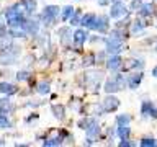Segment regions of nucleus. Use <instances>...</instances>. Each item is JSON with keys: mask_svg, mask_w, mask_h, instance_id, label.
Wrapping results in <instances>:
<instances>
[{"mask_svg": "<svg viewBox=\"0 0 157 147\" xmlns=\"http://www.w3.org/2000/svg\"><path fill=\"white\" fill-rule=\"evenodd\" d=\"M38 92L39 93H48L49 92V83H39V85H38Z\"/></svg>", "mask_w": 157, "mask_h": 147, "instance_id": "2eb2a0df", "label": "nucleus"}, {"mask_svg": "<svg viewBox=\"0 0 157 147\" xmlns=\"http://www.w3.org/2000/svg\"><path fill=\"white\" fill-rule=\"evenodd\" d=\"M141 111H142V114H151L152 113L151 101H144V103H142V106H141Z\"/></svg>", "mask_w": 157, "mask_h": 147, "instance_id": "ddd939ff", "label": "nucleus"}, {"mask_svg": "<svg viewBox=\"0 0 157 147\" xmlns=\"http://www.w3.org/2000/svg\"><path fill=\"white\" fill-rule=\"evenodd\" d=\"M95 20H97V16H95V15H92V13H89V15H85L82 20H80V23H82L83 26L95 28Z\"/></svg>", "mask_w": 157, "mask_h": 147, "instance_id": "39448f33", "label": "nucleus"}, {"mask_svg": "<svg viewBox=\"0 0 157 147\" xmlns=\"http://www.w3.org/2000/svg\"><path fill=\"white\" fill-rule=\"evenodd\" d=\"M93 30H98V31H102V33H105V31L108 30V18L106 16L97 18L95 20V28H93Z\"/></svg>", "mask_w": 157, "mask_h": 147, "instance_id": "7ed1b4c3", "label": "nucleus"}, {"mask_svg": "<svg viewBox=\"0 0 157 147\" xmlns=\"http://www.w3.org/2000/svg\"><path fill=\"white\" fill-rule=\"evenodd\" d=\"M120 85H121L120 82H111V80H110V82L105 83V90L110 92V93H113V92H116V90L120 88Z\"/></svg>", "mask_w": 157, "mask_h": 147, "instance_id": "1a4fd4ad", "label": "nucleus"}, {"mask_svg": "<svg viewBox=\"0 0 157 147\" xmlns=\"http://www.w3.org/2000/svg\"><path fill=\"white\" fill-rule=\"evenodd\" d=\"M118 106H120V100H118V98H115V97L105 98V101H103V110L105 111H115Z\"/></svg>", "mask_w": 157, "mask_h": 147, "instance_id": "f257e3e1", "label": "nucleus"}, {"mask_svg": "<svg viewBox=\"0 0 157 147\" xmlns=\"http://www.w3.org/2000/svg\"><path fill=\"white\" fill-rule=\"evenodd\" d=\"M90 134H98V128H97V124H93V126H90Z\"/></svg>", "mask_w": 157, "mask_h": 147, "instance_id": "aec40b11", "label": "nucleus"}, {"mask_svg": "<svg viewBox=\"0 0 157 147\" xmlns=\"http://www.w3.org/2000/svg\"><path fill=\"white\" fill-rule=\"evenodd\" d=\"M52 111L56 113V116L57 118H62V113H64V108L59 106V105H56V106H52Z\"/></svg>", "mask_w": 157, "mask_h": 147, "instance_id": "a211bd4d", "label": "nucleus"}, {"mask_svg": "<svg viewBox=\"0 0 157 147\" xmlns=\"http://www.w3.org/2000/svg\"><path fill=\"white\" fill-rule=\"evenodd\" d=\"M151 114H152L154 118H157V110H152V113H151Z\"/></svg>", "mask_w": 157, "mask_h": 147, "instance_id": "393cba45", "label": "nucleus"}, {"mask_svg": "<svg viewBox=\"0 0 157 147\" xmlns=\"http://www.w3.org/2000/svg\"><path fill=\"white\" fill-rule=\"evenodd\" d=\"M28 77H30V74H26V72H20L18 74V79L20 80H25V79H28Z\"/></svg>", "mask_w": 157, "mask_h": 147, "instance_id": "412c9836", "label": "nucleus"}, {"mask_svg": "<svg viewBox=\"0 0 157 147\" xmlns=\"http://www.w3.org/2000/svg\"><path fill=\"white\" fill-rule=\"evenodd\" d=\"M128 13V10H126V7L123 5V3H115L113 5V8H111V16L113 18H121V16H124Z\"/></svg>", "mask_w": 157, "mask_h": 147, "instance_id": "f03ea898", "label": "nucleus"}, {"mask_svg": "<svg viewBox=\"0 0 157 147\" xmlns=\"http://www.w3.org/2000/svg\"><path fill=\"white\" fill-rule=\"evenodd\" d=\"M129 132H131V128H128V124H118V136L121 137V141L129 137Z\"/></svg>", "mask_w": 157, "mask_h": 147, "instance_id": "20e7f679", "label": "nucleus"}, {"mask_svg": "<svg viewBox=\"0 0 157 147\" xmlns=\"http://www.w3.org/2000/svg\"><path fill=\"white\" fill-rule=\"evenodd\" d=\"M141 79H142L141 74H134V75H131V79H129V87L131 88H136V87L139 85V82H141Z\"/></svg>", "mask_w": 157, "mask_h": 147, "instance_id": "9d476101", "label": "nucleus"}, {"mask_svg": "<svg viewBox=\"0 0 157 147\" xmlns=\"http://www.w3.org/2000/svg\"><path fill=\"white\" fill-rule=\"evenodd\" d=\"M72 13H74V8H72V7H65L64 10H62V20H69L72 16Z\"/></svg>", "mask_w": 157, "mask_h": 147, "instance_id": "4468645a", "label": "nucleus"}, {"mask_svg": "<svg viewBox=\"0 0 157 147\" xmlns=\"http://www.w3.org/2000/svg\"><path fill=\"white\" fill-rule=\"evenodd\" d=\"M44 15L49 16V18H54L56 15H57V7L52 5V7H46V12H44Z\"/></svg>", "mask_w": 157, "mask_h": 147, "instance_id": "f8f14e48", "label": "nucleus"}, {"mask_svg": "<svg viewBox=\"0 0 157 147\" xmlns=\"http://www.w3.org/2000/svg\"><path fill=\"white\" fill-rule=\"evenodd\" d=\"M115 2H118V0H115Z\"/></svg>", "mask_w": 157, "mask_h": 147, "instance_id": "bb28decb", "label": "nucleus"}, {"mask_svg": "<svg viewBox=\"0 0 157 147\" xmlns=\"http://www.w3.org/2000/svg\"><path fill=\"white\" fill-rule=\"evenodd\" d=\"M142 28V23L141 22H136V24H134V28H132V31H139Z\"/></svg>", "mask_w": 157, "mask_h": 147, "instance_id": "4be33fe9", "label": "nucleus"}, {"mask_svg": "<svg viewBox=\"0 0 157 147\" xmlns=\"http://www.w3.org/2000/svg\"><path fill=\"white\" fill-rule=\"evenodd\" d=\"M16 92V87H13V85H10V83H5V82H2L0 83V93H15Z\"/></svg>", "mask_w": 157, "mask_h": 147, "instance_id": "0eeeda50", "label": "nucleus"}, {"mask_svg": "<svg viewBox=\"0 0 157 147\" xmlns=\"http://www.w3.org/2000/svg\"><path fill=\"white\" fill-rule=\"evenodd\" d=\"M116 122L118 124H128V122H129V116H128V114H121V116H118Z\"/></svg>", "mask_w": 157, "mask_h": 147, "instance_id": "f3484780", "label": "nucleus"}, {"mask_svg": "<svg viewBox=\"0 0 157 147\" xmlns=\"http://www.w3.org/2000/svg\"><path fill=\"white\" fill-rule=\"evenodd\" d=\"M141 146L152 147V146H157V141H154V139H142V141H141Z\"/></svg>", "mask_w": 157, "mask_h": 147, "instance_id": "dca6fc26", "label": "nucleus"}, {"mask_svg": "<svg viewBox=\"0 0 157 147\" xmlns=\"http://www.w3.org/2000/svg\"><path fill=\"white\" fill-rule=\"evenodd\" d=\"M120 146H121V147H129V146H131V142H128V139H124L123 142H120Z\"/></svg>", "mask_w": 157, "mask_h": 147, "instance_id": "5701e85b", "label": "nucleus"}, {"mask_svg": "<svg viewBox=\"0 0 157 147\" xmlns=\"http://www.w3.org/2000/svg\"><path fill=\"white\" fill-rule=\"evenodd\" d=\"M152 75L157 77V67H154V71H152Z\"/></svg>", "mask_w": 157, "mask_h": 147, "instance_id": "a878e982", "label": "nucleus"}, {"mask_svg": "<svg viewBox=\"0 0 157 147\" xmlns=\"http://www.w3.org/2000/svg\"><path fill=\"white\" fill-rule=\"evenodd\" d=\"M80 23V16H74L72 18V24H79Z\"/></svg>", "mask_w": 157, "mask_h": 147, "instance_id": "b1692460", "label": "nucleus"}, {"mask_svg": "<svg viewBox=\"0 0 157 147\" xmlns=\"http://www.w3.org/2000/svg\"><path fill=\"white\" fill-rule=\"evenodd\" d=\"M152 10H154V7H152L151 3H144V5H141L139 13H141L142 16H149V15H152Z\"/></svg>", "mask_w": 157, "mask_h": 147, "instance_id": "6e6552de", "label": "nucleus"}, {"mask_svg": "<svg viewBox=\"0 0 157 147\" xmlns=\"http://www.w3.org/2000/svg\"><path fill=\"white\" fill-rule=\"evenodd\" d=\"M10 126V122H8V120H7L3 114H0V128H8Z\"/></svg>", "mask_w": 157, "mask_h": 147, "instance_id": "6ab92c4d", "label": "nucleus"}, {"mask_svg": "<svg viewBox=\"0 0 157 147\" xmlns=\"http://www.w3.org/2000/svg\"><path fill=\"white\" fill-rule=\"evenodd\" d=\"M74 39H75V43H77L79 46H82V44H83V41L87 39V33H85L83 30L75 31V34H74Z\"/></svg>", "mask_w": 157, "mask_h": 147, "instance_id": "423d86ee", "label": "nucleus"}, {"mask_svg": "<svg viewBox=\"0 0 157 147\" xmlns=\"http://www.w3.org/2000/svg\"><path fill=\"white\" fill-rule=\"evenodd\" d=\"M120 65H121V59L118 57V56H116V57H111L110 62H108V69H113V71H115V69H118Z\"/></svg>", "mask_w": 157, "mask_h": 147, "instance_id": "9b49d317", "label": "nucleus"}]
</instances>
